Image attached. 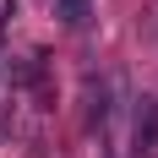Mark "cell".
Segmentation results:
<instances>
[{
  "label": "cell",
  "instance_id": "cell-1",
  "mask_svg": "<svg viewBox=\"0 0 158 158\" xmlns=\"http://www.w3.org/2000/svg\"><path fill=\"white\" fill-rule=\"evenodd\" d=\"M158 147V98H142L136 109V153H153Z\"/></svg>",
  "mask_w": 158,
  "mask_h": 158
},
{
  "label": "cell",
  "instance_id": "cell-2",
  "mask_svg": "<svg viewBox=\"0 0 158 158\" xmlns=\"http://www.w3.org/2000/svg\"><path fill=\"white\" fill-rule=\"evenodd\" d=\"M55 16H60V27H87L93 0H55Z\"/></svg>",
  "mask_w": 158,
  "mask_h": 158
}]
</instances>
